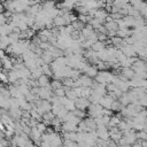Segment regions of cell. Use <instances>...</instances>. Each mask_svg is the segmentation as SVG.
<instances>
[{"mask_svg":"<svg viewBox=\"0 0 147 147\" xmlns=\"http://www.w3.org/2000/svg\"><path fill=\"white\" fill-rule=\"evenodd\" d=\"M108 16H109V14H108V11H107L105 8L96 9V11H95V14H94V18L99 20L101 23H103L105 21H107Z\"/></svg>","mask_w":147,"mask_h":147,"instance_id":"cell-1","label":"cell"},{"mask_svg":"<svg viewBox=\"0 0 147 147\" xmlns=\"http://www.w3.org/2000/svg\"><path fill=\"white\" fill-rule=\"evenodd\" d=\"M55 7H56V2H55V1L46 0V1L41 2V9H42L44 11H46V13L51 11V10H52L53 8H55Z\"/></svg>","mask_w":147,"mask_h":147,"instance_id":"cell-2","label":"cell"},{"mask_svg":"<svg viewBox=\"0 0 147 147\" xmlns=\"http://www.w3.org/2000/svg\"><path fill=\"white\" fill-rule=\"evenodd\" d=\"M122 74H123V77H124V78H130V79H132V78L134 77L136 71L132 70L131 68H123V69H122Z\"/></svg>","mask_w":147,"mask_h":147,"instance_id":"cell-3","label":"cell"},{"mask_svg":"<svg viewBox=\"0 0 147 147\" xmlns=\"http://www.w3.org/2000/svg\"><path fill=\"white\" fill-rule=\"evenodd\" d=\"M37 82H38V84H39L40 87H46L49 84V79H48V76L47 75H42L41 77H39L37 79Z\"/></svg>","mask_w":147,"mask_h":147,"instance_id":"cell-4","label":"cell"},{"mask_svg":"<svg viewBox=\"0 0 147 147\" xmlns=\"http://www.w3.org/2000/svg\"><path fill=\"white\" fill-rule=\"evenodd\" d=\"M2 64H3V69H6V70H10V69H13V62H11V60L9 59V56H5L3 59H2Z\"/></svg>","mask_w":147,"mask_h":147,"instance_id":"cell-5","label":"cell"},{"mask_svg":"<svg viewBox=\"0 0 147 147\" xmlns=\"http://www.w3.org/2000/svg\"><path fill=\"white\" fill-rule=\"evenodd\" d=\"M62 1H63V0H62Z\"/></svg>","mask_w":147,"mask_h":147,"instance_id":"cell-6","label":"cell"},{"mask_svg":"<svg viewBox=\"0 0 147 147\" xmlns=\"http://www.w3.org/2000/svg\"><path fill=\"white\" fill-rule=\"evenodd\" d=\"M77 1H78V0H77Z\"/></svg>","mask_w":147,"mask_h":147,"instance_id":"cell-7","label":"cell"}]
</instances>
